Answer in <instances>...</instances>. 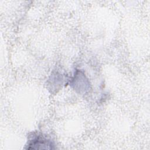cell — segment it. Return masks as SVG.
I'll return each mask as SVG.
<instances>
[{
  "label": "cell",
  "mask_w": 150,
  "mask_h": 150,
  "mask_svg": "<svg viewBox=\"0 0 150 150\" xmlns=\"http://www.w3.org/2000/svg\"><path fill=\"white\" fill-rule=\"evenodd\" d=\"M70 85L79 93H86L90 90V84L85 74L81 71L77 70L74 77L71 80Z\"/></svg>",
  "instance_id": "cell-1"
},
{
  "label": "cell",
  "mask_w": 150,
  "mask_h": 150,
  "mask_svg": "<svg viewBox=\"0 0 150 150\" xmlns=\"http://www.w3.org/2000/svg\"><path fill=\"white\" fill-rule=\"evenodd\" d=\"M28 149H53V144L49 139L42 135H35L28 141Z\"/></svg>",
  "instance_id": "cell-2"
}]
</instances>
